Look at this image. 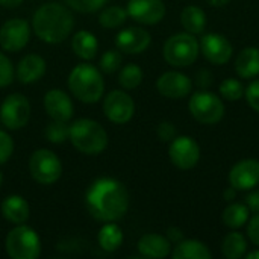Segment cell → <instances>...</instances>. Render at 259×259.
<instances>
[{
    "label": "cell",
    "instance_id": "1",
    "mask_svg": "<svg viewBox=\"0 0 259 259\" xmlns=\"http://www.w3.org/2000/svg\"><path fill=\"white\" fill-rule=\"evenodd\" d=\"M85 206L90 215L102 223L117 222L127 212L129 193L120 181L100 178L88 187Z\"/></svg>",
    "mask_w": 259,
    "mask_h": 259
},
{
    "label": "cell",
    "instance_id": "2",
    "mask_svg": "<svg viewBox=\"0 0 259 259\" xmlns=\"http://www.w3.org/2000/svg\"><path fill=\"white\" fill-rule=\"evenodd\" d=\"M74 27L71 11L61 3L52 2L39 6L32 17V30L47 44H59L65 41Z\"/></svg>",
    "mask_w": 259,
    "mask_h": 259
},
{
    "label": "cell",
    "instance_id": "3",
    "mask_svg": "<svg viewBox=\"0 0 259 259\" xmlns=\"http://www.w3.org/2000/svg\"><path fill=\"white\" fill-rule=\"evenodd\" d=\"M68 90L82 103H97L105 91V80L97 67L88 62L77 64L68 74Z\"/></svg>",
    "mask_w": 259,
    "mask_h": 259
},
{
    "label": "cell",
    "instance_id": "4",
    "mask_svg": "<svg viewBox=\"0 0 259 259\" xmlns=\"http://www.w3.org/2000/svg\"><path fill=\"white\" fill-rule=\"evenodd\" d=\"M76 150L85 155H99L108 147V134L103 126L90 118H79L70 124V138Z\"/></svg>",
    "mask_w": 259,
    "mask_h": 259
},
{
    "label": "cell",
    "instance_id": "5",
    "mask_svg": "<svg viewBox=\"0 0 259 259\" xmlns=\"http://www.w3.org/2000/svg\"><path fill=\"white\" fill-rule=\"evenodd\" d=\"M5 249L12 259H36L41 255V240L32 228L15 225L6 235Z\"/></svg>",
    "mask_w": 259,
    "mask_h": 259
},
{
    "label": "cell",
    "instance_id": "6",
    "mask_svg": "<svg viewBox=\"0 0 259 259\" xmlns=\"http://www.w3.org/2000/svg\"><path fill=\"white\" fill-rule=\"evenodd\" d=\"M199 50L200 46L199 41L194 38V35L184 32V33H176L165 41L162 55L170 65L184 68L194 64V61L199 56Z\"/></svg>",
    "mask_w": 259,
    "mask_h": 259
},
{
    "label": "cell",
    "instance_id": "7",
    "mask_svg": "<svg viewBox=\"0 0 259 259\" xmlns=\"http://www.w3.org/2000/svg\"><path fill=\"white\" fill-rule=\"evenodd\" d=\"M29 171L33 181L41 185L55 184L62 175L61 159L49 149H38L29 159Z\"/></svg>",
    "mask_w": 259,
    "mask_h": 259
},
{
    "label": "cell",
    "instance_id": "8",
    "mask_svg": "<svg viewBox=\"0 0 259 259\" xmlns=\"http://www.w3.org/2000/svg\"><path fill=\"white\" fill-rule=\"evenodd\" d=\"M191 115L203 124H215L225 117V103L222 99L208 91H197L190 99Z\"/></svg>",
    "mask_w": 259,
    "mask_h": 259
},
{
    "label": "cell",
    "instance_id": "9",
    "mask_svg": "<svg viewBox=\"0 0 259 259\" xmlns=\"http://www.w3.org/2000/svg\"><path fill=\"white\" fill-rule=\"evenodd\" d=\"M30 118V105L23 94H9L0 105V121L11 131H18Z\"/></svg>",
    "mask_w": 259,
    "mask_h": 259
},
{
    "label": "cell",
    "instance_id": "10",
    "mask_svg": "<svg viewBox=\"0 0 259 259\" xmlns=\"http://www.w3.org/2000/svg\"><path fill=\"white\" fill-rule=\"evenodd\" d=\"M103 112L106 118L115 124H124L132 120L135 114L134 99L121 90H114L106 94L103 100Z\"/></svg>",
    "mask_w": 259,
    "mask_h": 259
},
{
    "label": "cell",
    "instance_id": "11",
    "mask_svg": "<svg viewBox=\"0 0 259 259\" xmlns=\"http://www.w3.org/2000/svg\"><path fill=\"white\" fill-rule=\"evenodd\" d=\"M168 156L175 167L181 170H190L196 167L200 159V147L191 137H176L170 141Z\"/></svg>",
    "mask_w": 259,
    "mask_h": 259
},
{
    "label": "cell",
    "instance_id": "12",
    "mask_svg": "<svg viewBox=\"0 0 259 259\" xmlns=\"http://www.w3.org/2000/svg\"><path fill=\"white\" fill-rule=\"evenodd\" d=\"M30 39V26L23 18H11L0 27V47L5 52H20Z\"/></svg>",
    "mask_w": 259,
    "mask_h": 259
},
{
    "label": "cell",
    "instance_id": "13",
    "mask_svg": "<svg viewBox=\"0 0 259 259\" xmlns=\"http://www.w3.org/2000/svg\"><path fill=\"white\" fill-rule=\"evenodd\" d=\"M199 46H200L203 56L215 65H223V64L229 62V59L232 58V53H234V47H232L231 41L220 33L205 35L200 39Z\"/></svg>",
    "mask_w": 259,
    "mask_h": 259
},
{
    "label": "cell",
    "instance_id": "14",
    "mask_svg": "<svg viewBox=\"0 0 259 259\" xmlns=\"http://www.w3.org/2000/svg\"><path fill=\"white\" fill-rule=\"evenodd\" d=\"M127 17L141 24H156L165 15V5L162 0H129Z\"/></svg>",
    "mask_w": 259,
    "mask_h": 259
},
{
    "label": "cell",
    "instance_id": "15",
    "mask_svg": "<svg viewBox=\"0 0 259 259\" xmlns=\"http://www.w3.org/2000/svg\"><path fill=\"white\" fill-rule=\"evenodd\" d=\"M229 184L237 191H249L259 185V161L243 159L237 162L229 173Z\"/></svg>",
    "mask_w": 259,
    "mask_h": 259
},
{
    "label": "cell",
    "instance_id": "16",
    "mask_svg": "<svg viewBox=\"0 0 259 259\" xmlns=\"http://www.w3.org/2000/svg\"><path fill=\"white\" fill-rule=\"evenodd\" d=\"M156 88L161 96L168 99L187 97L193 90V82L188 76L179 71H167L156 80Z\"/></svg>",
    "mask_w": 259,
    "mask_h": 259
},
{
    "label": "cell",
    "instance_id": "17",
    "mask_svg": "<svg viewBox=\"0 0 259 259\" xmlns=\"http://www.w3.org/2000/svg\"><path fill=\"white\" fill-rule=\"evenodd\" d=\"M152 42V36L146 29L141 27H127L117 33L115 46L121 53L138 55L143 53Z\"/></svg>",
    "mask_w": 259,
    "mask_h": 259
},
{
    "label": "cell",
    "instance_id": "18",
    "mask_svg": "<svg viewBox=\"0 0 259 259\" xmlns=\"http://www.w3.org/2000/svg\"><path fill=\"white\" fill-rule=\"evenodd\" d=\"M44 109L47 115L52 120H59V121H70L74 112L73 102L70 96L58 88H53L44 94Z\"/></svg>",
    "mask_w": 259,
    "mask_h": 259
},
{
    "label": "cell",
    "instance_id": "19",
    "mask_svg": "<svg viewBox=\"0 0 259 259\" xmlns=\"http://www.w3.org/2000/svg\"><path fill=\"white\" fill-rule=\"evenodd\" d=\"M47 64L42 56L36 53H29L20 59L17 64L15 76L21 83H33L46 74Z\"/></svg>",
    "mask_w": 259,
    "mask_h": 259
},
{
    "label": "cell",
    "instance_id": "20",
    "mask_svg": "<svg viewBox=\"0 0 259 259\" xmlns=\"http://www.w3.org/2000/svg\"><path fill=\"white\" fill-rule=\"evenodd\" d=\"M0 212L3 219L12 225H24L30 214L27 200L18 194H11L5 197L0 205Z\"/></svg>",
    "mask_w": 259,
    "mask_h": 259
},
{
    "label": "cell",
    "instance_id": "21",
    "mask_svg": "<svg viewBox=\"0 0 259 259\" xmlns=\"http://www.w3.org/2000/svg\"><path fill=\"white\" fill-rule=\"evenodd\" d=\"M138 252L144 258H165L171 252V243L167 237L159 234H146L137 244Z\"/></svg>",
    "mask_w": 259,
    "mask_h": 259
},
{
    "label": "cell",
    "instance_id": "22",
    "mask_svg": "<svg viewBox=\"0 0 259 259\" xmlns=\"http://www.w3.org/2000/svg\"><path fill=\"white\" fill-rule=\"evenodd\" d=\"M71 49L77 58L83 61H93L97 56L99 42L94 33L88 30H77L71 39Z\"/></svg>",
    "mask_w": 259,
    "mask_h": 259
},
{
    "label": "cell",
    "instance_id": "23",
    "mask_svg": "<svg viewBox=\"0 0 259 259\" xmlns=\"http://www.w3.org/2000/svg\"><path fill=\"white\" fill-rule=\"evenodd\" d=\"M235 71L243 79H253L259 74V49L246 47L235 59Z\"/></svg>",
    "mask_w": 259,
    "mask_h": 259
},
{
    "label": "cell",
    "instance_id": "24",
    "mask_svg": "<svg viewBox=\"0 0 259 259\" xmlns=\"http://www.w3.org/2000/svg\"><path fill=\"white\" fill-rule=\"evenodd\" d=\"M97 241H99V246L102 247V250L112 253V252L118 250L120 246L123 244V231L114 222H108L100 228Z\"/></svg>",
    "mask_w": 259,
    "mask_h": 259
},
{
    "label": "cell",
    "instance_id": "25",
    "mask_svg": "<svg viewBox=\"0 0 259 259\" xmlns=\"http://www.w3.org/2000/svg\"><path fill=\"white\" fill-rule=\"evenodd\" d=\"M181 23L184 26V29L191 33V35H197L202 33L206 27V15L205 11L200 9L199 6L194 5H188L182 9L181 14Z\"/></svg>",
    "mask_w": 259,
    "mask_h": 259
},
{
    "label": "cell",
    "instance_id": "26",
    "mask_svg": "<svg viewBox=\"0 0 259 259\" xmlns=\"http://www.w3.org/2000/svg\"><path fill=\"white\" fill-rule=\"evenodd\" d=\"M171 256L175 259H209L211 252L206 244L197 240H182L175 247Z\"/></svg>",
    "mask_w": 259,
    "mask_h": 259
},
{
    "label": "cell",
    "instance_id": "27",
    "mask_svg": "<svg viewBox=\"0 0 259 259\" xmlns=\"http://www.w3.org/2000/svg\"><path fill=\"white\" fill-rule=\"evenodd\" d=\"M247 252V240L240 232H231L222 243V253L228 259L243 258Z\"/></svg>",
    "mask_w": 259,
    "mask_h": 259
},
{
    "label": "cell",
    "instance_id": "28",
    "mask_svg": "<svg viewBox=\"0 0 259 259\" xmlns=\"http://www.w3.org/2000/svg\"><path fill=\"white\" fill-rule=\"evenodd\" d=\"M249 212L250 211L246 203H232L225 209V212L222 215L223 225L231 229H238L247 223Z\"/></svg>",
    "mask_w": 259,
    "mask_h": 259
},
{
    "label": "cell",
    "instance_id": "29",
    "mask_svg": "<svg viewBox=\"0 0 259 259\" xmlns=\"http://www.w3.org/2000/svg\"><path fill=\"white\" fill-rule=\"evenodd\" d=\"M127 18V11L121 6H108L99 15V23L105 29H117Z\"/></svg>",
    "mask_w": 259,
    "mask_h": 259
},
{
    "label": "cell",
    "instance_id": "30",
    "mask_svg": "<svg viewBox=\"0 0 259 259\" xmlns=\"http://www.w3.org/2000/svg\"><path fill=\"white\" fill-rule=\"evenodd\" d=\"M143 82V70L137 64H127L118 74V83L124 90H135Z\"/></svg>",
    "mask_w": 259,
    "mask_h": 259
},
{
    "label": "cell",
    "instance_id": "31",
    "mask_svg": "<svg viewBox=\"0 0 259 259\" xmlns=\"http://www.w3.org/2000/svg\"><path fill=\"white\" fill-rule=\"evenodd\" d=\"M44 137L49 143L53 144L65 143L70 138V124L67 121L52 120L44 129Z\"/></svg>",
    "mask_w": 259,
    "mask_h": 259
},
{
    "label": "cell",
    "instance_id": "32",
    "mask_svg": "<svg viewBox=\"0 0 259 259\" xmlns=\"http://www.w3.org/2000/svg\"><path fill=\"white\" fill-rule=\"evenodd\" d=\"M121 62H123L121 52L118 49H111V50H106L100 56L99 68H100V71H103L106 74H111V73L117 71L121 67Z\"/></svg>",
    "mask_w": 259,
    "mask_h": 259
},
{
    "label": "cell",
    "instance_id": "33",
    "mask_svg": "<svg viewBox=\"0 0 259 259\" xmlns=\"http://www.w3.org/2000/svg\"><path fill=\"white\" fill-rule=\"evenodd\" d=\"M244 87L241 85L240 80L237 79H225L222 83H220V94L229 100V102H235V100H240L243 96H244Z\"/></svg>",
    "mask_w": 259,
    "mask_h": 259
},
{
    "label": "cell",
    "instance_id": "34",
    "mask_svg": "<svg viewBox=\"0 0 259 259\" xmlns=\"http://www.w3.org/2000/svg\"><path fill=\"white\" fill-rule=\"evenodd\" d=\"M64 3L70 9H74L77 12L91 14V12H96V11L102 9L105 6L106 0H64Z\"/></svg>",
    "mask_w": 259,
    "mask_h": 259
},
{
    "label": "cell",
    "instance_id": "35",
    "mask_svg": "<svg viewBox=\"0 0 259 259\" xmlns=\"http://www.w3.org/2000/svg\"><path fill=\"white\" fill-rule=\"evenodd\" d=\"M15 77V70L11 59L0 52V88L9 87Z\"/></svg>",
    "mask_w": 259,
    "mask_h": 259
},
{
    "label": "cell",
    "instance_id": "36",
    "mask_svg": "<svg viewBox=\"0 0 259 259\" xmlns=\"http://www.w3.org/2000/svg\"><path fill=\"white\" fill-rule=\"evenodd\" d=\"M14 152V141L11 135L5 131H0V165L6 164Z\"/></svg>",
    "mask_w": 259,
    "mask_h": 259
},
{
    "label": "cell",
    "instance_id": "37",
    "mask_svg": "<svg viewBox=\"0 0 259 259\" xmlns=\"http://www.w3.org/2000/svg\"><path fill=\"white\" fill-rule=\"evenodd\" d=\"M244 96H246V100H247L249 106L259 114V79L253 80L244 90Z\"/></svg>",
    "mask_w": 259,
    "mask_h": 259
},
{
    "label": "cell",
    "instance_id": "38",
    "mask_svg": "<svg viewBox=\"0 0 259 259\" xmlns=\"http://www.w3.org/2000/svg\"><path fill=\"white\" fill-rule=\"evenodd\" d=\"M176 134H178L176 127H175V124L170 123V121H162V123H159L158 127H156V135H158V138H159L161 141H164V143H168V141L175 140V138H176Z\"/></svg>",
    "mask_w": 259,
    "mask_h": 259
},
{
    "label": "cell",
    "instance_id": "39",
    "mask_svg": "<svg viewBox=\"0 0 259 259\" xmlns=\"http://www.w3.org/2000/svg\"><path fill=\"white\" fill-rule=\"evenodd\" d=\"M247 235H249V240H250L256 247H259V214H256V215L249 222Z\"/></svg>",
    "mask_w": 259,
    "mask_h": 259
},
{
    "label": "cell",
    "instance_id": "40",
    "mask_svg": "<svg viewBox=\"0 0 259 259\" xmlns=\"http://www.w3.org/2000/svg\"><path fill=\"white\" fill-rule=\"evenodd\" d=\"M246 205L249 208L250 212L259 214V190L252 191L247 197H246Z\"/></svg>",
    "mask_w": 259,
    "mask_h": 259
},
{
    "label": "cell",
    "instance_id": "41",
    "mask_svg": "<svg viewBox=\"0 0 259 259\" xmlns=\"http://www.w3.org/2000/svg\"><path fill=\"white\" fill-rule=\"evenodd\" d=\"M197 83H199V87H202V88H208V87L212 83V76H211V73L206 71V70H202L200 73H197Z\"/></svg>",
    "mask_w": 259,
    "mask_h": 259
},
{
    "label": "cell",
    "instance_id": "42",
    "mask_svg": "<svg viewBox=\"0 0 259 259\" xmlns=\"http://www.w3.org/2000/svg\"><path fill=\"white\" fill-rule=\"evenodd\" d=\"M167 238L170 240V243H179L184 240V232L179 228H168Z\"/></svg>",
    "mask_w": 259,
    "mask_h": 259
},
{
    "label": "cell",
    "instance_id": "43",
    "mask_svg": "<svg viewBox=\"0 0 259 259\" xmlns=\"http://www.w3.org/2000/svg\"><path fill=\"white\" fill-rule=\"evenodd\" d=\"M21 2H23V0H0V6L8 8V9H12V8L20 6Z\"/></svg>",
    "mask_w": 259,
    "mask_h": 259
},
{
    "label": "cell",
    "instance_id": "44",
    "mask_svg": "<svg viewBox=\"0 0 259 259\" xmlns=\"http://www.w3.org/2000/svg\"><path fill=\"white\" fill-rule=\"evenodd\" d=\"M211 6H214V8H223V6H226L231 0H206Z\"/></svg>",
    "mask_w": 259,
    "mask_h": 259
},
{
    "label": "cell",
    "instance_id": "45",
    "mask_svg": "<svg viewBox=\"0 0 259 259\" xmlns=\"http://www.w3.org/2000/svg\"><path fill=\"white\" fill-rule=\"evenodd\" d=\"M235 191H237V190H235L234 187H229V190H226V191H225V194H223V196H225V199H226V200H232V199H234V196H235Z\"/></svg>",
    "mask_w": 259,
    "mask_h": 259
},
{
    "label": "cell",
    "instance_id": "46",
    "mask_svg": "<svg viewBox=\"0 0 259 259\" xmlns=\"http://www.w3.org/2000/svg\"><path fill=\"white\" fill-rule=\"evenodd\" d=\"M246 258L247 259H259V250H253V252H249V253H246Z\"/></svg>",
    "mask_w": 259,
    "mask_h": 259
},
{
    "label": "cell",
    "instance_id": "47",
    "mask_svg": "<svg viewBox=\"0 0 259 259\" xmlns=\"http://www.w3.org/2000/svg\"><path fill=\"white\" fill-rule=\"evenodd\" d=\"M2 182H3V173L0 171V187H2Z\"/></svg>",
    "mask_w": 259,
    "mask_h": 259
}]
</instances>
